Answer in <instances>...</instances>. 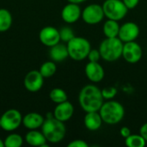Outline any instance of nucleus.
<instances>
[{
    "label": "nucleus",
    "instance_id": "f257e3e1",
    "mask_svg": "<svg viewBox=\"0 0 147 147\" xmlns=\"http://www.w3.org/2000/svg\"><path fill=\"white\" fill-rule=\"evenodd\" d=\"M78 102L80 107L85 112L99 111L104 102L102 90L94 84L85 85L79 92Z\"/></svg>",
    "mask_w": 147,
    "mask_h": 147
},
{
    "label": "nucleus",
    "instance_id": "f03ea898",
    "mask_svg": "<svg viewBox=\"0 0 147 147\" xmlns=\"http://www.w3.org/2000/svg\"><path fill=\"white\" fill-rule=\"evenodd\" d=\"M65 122L59 121L53 115V113H48L47 118L41 126V132L46 137L47 142L57 144L62 141L66 134Z\"/></svg>",
    "mask_w": 147,
    "mask_h": 147
},
{
    "label": "nucleus",
    "instance_id": "7ed1b4c3",
    "mask_svg": "<svg viewBox=\"0 0 147 147\" xmlns=\"http://www.w3.org/2000/svg\"><path fill=\"white\" fill-rule=\"evenodd\" d=\"M100 115L104 123L115 125L122 121L125 115V109L121 103L114 100H107L99 109Z\"/></svg>",
    "mask_w": 147,
    "mask_h": 147
},
{
    "label": "nucleus",
    "instance_id": "20e7f679",
    "mask_svg": "<svg viewBox=\"0 0 147 147\" xmlns=\"http://www.w3.org/2000/svg\"><path fill=\"white\" fill-rule=\"evenodd\" d=\"M123 42L119 37L107 38L103 40L99 47L101 58L108 62H114L122 56Z\"/></svg>",
    "mask_w": 147,
    "mask_h": 147
},
{
    "label": "nucleus",
    "instance_id": "39448f33",
    "mask_svg": "<svg viewBox=\"0 0 147 147\" xmlns=\"http://www.w3.org/2000/svg\"><path fill=\"white\" fill-rule=\"evenodd\" d=\"M69 57L76 61H81L88 57L91 49L90 41L81 36H74L67 42Z\"/></svg>",
    "mask_w": 147,
    "mask_h": 147
},
{
    "label": "nucleus",
    "instance_id": "423d86ee",
    "mask_svg": "<svg viewBox=\"0 0 147 147\" xmlns=\"http://www.w3.org/2000/svg\"><path fill=\"white\" fill-rule=\"evenodd\" d=\"M108 19L121 21L127 14L128 9L122 0H105L102 5Z\"/></svg>",
    "mask_w": 147,
    "mask_h": 147
},
{
    "label": "nucleus",
    "instance_id": "0eeeda50",
    "mask_svg": "<svg viewBox=\"0 0 147 147\" xmlns=\"http://www.w3.org/2000/svg\"><path fill=\"white\" fill-rule=\"evenodd\" d=\"M1 119V128L6 132H12L17 129L22 124V116L17 109H9L5 111Z\"/></svg>",
    "mask_w": 147,
    "mask_h": 147
},
{
    "label": "nucleus",
    "instance_id": "6e6552de",
    "mask_svg": "<svg viewBox=\"0 0 147 147\" xmlns=\"http://www.w3.org/2000/svg\"><path fill=\"white\" fill-rule=\"evenodd\" d=\"M104 11L102 5L92 3L86 6L82 11L81 17L84 22L89 25H96L102 21L104 18Z\"/></svg>",
    "mask_w": 147,
    "mask_h": 147
},
{
    "label": "nucleus",
    "instance_id": "1a4fd4ad",
    "mask_svg": "<svg viewBox=\"0 0 147 147\" xmlns=\"http://www.w3.org/2000/svg\"><path fill=\"white\" fill-rule=\"evenodd\" d=\"M143 51L139 43H137L135 40L125 42L123 44V50H122V56L123 59L130 63V64H135L138 63L141 58H142Z\"/></svg>",
    "mask_w": 147,
    "mask_h": 147
},
{
    "label": "nucleus",
    "instance_id": "9d476101",
    "mask_svg": "<svg viewBox=\"0 0 147 147\" xmlns=\"http://www.w3.org/2000/svg\"><path fill=\"white\" fill-rule=\"evenodd\" d=\"M44 84V77L40 74V71L33 70L27 73L24 78L23 84L27 90L30 92L39 91Z\"/></svg>",
    "mask_w": 147,
    "mask_h": 147
},
{
    "label": "nucleus",
    "instance_id": "9b49d317",
    "mask_svg": "<svg viewBox=\"0 0 147 147\" xmlns=\"http://www.w3.org/2000/svg\"><path fill=\"white\" fill-rule=\"evenodd\" d=\"M39 39L44 46L52 47L60 42L59 30L52 26L45 27L40 31Z\"/></svg>",
    "mask_w": 147,
    "mask_h": 147
},
{
    "label": "nucleus",
    "instance_id": "f8f14e48",
    "mask_svg": "<svg viewBox=\"0 0 147 147\" xmlns=\"http://www.w3.org/2000/svg\"><path fill=\"white\" fill-rule=\"evenodd\" d=\"M140 32V27L135 22H127L120 27L118 37L123 43L134 41L139 37Z\"/></svg>",
    "mask_w": 147,
    "mask_h": 147
},
{
    "label": "nucleus",
    "instance_id": "ddd939ff",
    "mask_svg": "<svg viewBox=\"0 0 147 147\" xmlns=\"http://www.w3.org/2000/svg\"><path fill=\"white\" fill-rule=\"evenodd\" d=\"M84 71L87 78L92 83L101 82L105 76L104 69L99 64V62L89 61V63L85 65Z\"/></svg>",
    "mask_w": 147,
    "mask_h": 147
},
{
    "label": "nucleus",
    "instance_id": "4468645a",
    "mask_svg": "<svg viewBox=\"0 0 147 147\" xmlns=\"http://www.w3.org/2000/svg\"><path fill=\"white\" fill-rule=\"evenodd\" d=\"M82 10L78 3H69L61 11V17L64 22L67 23H74L81 17Z\"/></svg>",
    "mask_w": 147,
    "mask_h": 147
},
{
    "label": "nucleus",
    "instance_id": "2eb2a0df",
    "mask_svg": "<svg viewBox=\"0 0 147 147\" xmlns=\"http://www.w3.org/2000/svg\"><path fill=\"white\" fill-rule=\"evenodd\" d=\"M73 114H74V107L68 101L63 102L61 103H58L53 111L54 117L63 122L69 121L72 117Z\"/></svg>",
    "mask_w": 147,
    "mask_h": 147
},
{
    "label": "nucleus",
    "instance_id": "dca6fc26",
    "mask_svg": "<svg viewBox=\"0 0 147 147\" xmlns=\"http://www.w3.org/2000/svg\"><path fill=\"white\" fill-rule=\"evenodd\" d=\"M44 117L36 112H31L22 117V125L29 130H34L41 127L44 122Z\"/></svg>",
    "mask_w": 147,
    "mask_h": 147
},
{
    "label": "nucleus",
    "instance_id": "f3484780",
    "mask_svg": "<svg viewBox=\"0 0 147 147\" xmlns=\"http://www.w3.org/2000/svg\"><path fill=\"white\" fill-rule=\"evenodd\" d=\"M85 127L90 131H96L98 130L102 124V120L100 115L99 111L93 112H86V115L84 119Z\"/></svg>",
    "mask_w": 147,
    "mask_h": 147
},
{
    "label": "nucleus",
    "instance_id": "a211bd4d",
    "mask_svg": "<svg viewBox=\"0 0 147 147\" xmlns=\"http://www.w3.org/2000/svg\"><path fill=\"white\" fill-rule=\"evenodd\" d=\"M26 142L32 146H48L47 145V139L42 132H39L36 129L30 130L25 136Z\"/></svg>",
    "mask_w": 147,
    "mask_h": 147
},
{
    "label": "nucleus",
    "instance_id": "6ab92c4d",
    "mask_svg": "<svg viewBox=\"0 0 147 147\" xmlns=\"http://www.w3.org/2000/svg\"><path fill=\"white\" fill-rule=\"evenodd\" d=\"M50 57L54 62H61L69 57L67 45L58 43L53 46L50 49Z\"/></svg>",
    "mask_w": 147,
    "mask_h": 147
},
{
    "label": "nucleus",
    "instance_id": "aec40b11",
    "mask_svg": "<svg viewBox=\"0 0 147 147\" xmlns=\"http://www.w3.org/2000/svg\"><path fill=\"white\" fill-rule=\"evenodd\" d=\"M120 27L121 26L118 23V21L108 19V21H106L103 24L102 31L107 38H115L119 35Z\"/></svg>",
    "mask_w": 147,
    "mask_h": 147
},
{
    "label": "nucleus",
    "instance_id": "412c9836",
    "mask_svg": "<svg viewBox=\"0 0 147 147\" xmlns=\"http://www.w3.org/2000/svg\"><path fill=\"white\" fill-rule=\"evenodd\" d=\"M12 25L11 13L6 9H0V32H6Z\"/></svg>",
    "mask_w": 147,
    "mask_h": 147
},
{
    "label": "nucleus",
    "instance_id": "4be33fe9",
    "mask_svg": "<svg viewBox=\"0 0 147 147\" xmlns=\"http://www.w3.org/2000/svg\"><path fill=\"white\" fill-rule=\"evenodd\" d=\"M49 97H50L52 102H55L57 104L58 103H61L63 102H65L68 99L66 92L64 90L60 89V88H54V89H53L50 91Z\"/></svg>",
    "mask_w": 147,
    "mask_h": 147
},
{
    "label": "nucleus",
    "instance_id": "5701e85b",
    "mask_svg": "<svg viewBox=\"0 0 147 147\" xmlns=\"http://www.w3.org/2000/svg\"><path fill=\"white\" fill-rule=\"evenodd\" d=\"M39 71H40V74L44 77V78H51L52 76H53L55 74V72L57 71V66H56L54 61H47L41 65Z\"/></svg>",
    "mask_w": 147,
    "mask_h": 147
},
{
    "label": "nucleus",
    "instance_id": "b1692460",
    "mask_svg": "<svg viewBox=\"0 0 147 147\" xmlns=\"http://www.w3.org/2000/svg\"><path fill=\"white\" fill-rule=\"evenodd\" d=\"M125 144L129 147H144L146 141L140 134H131L126 138Z\"/></svg>",
    "mask_w": 147,
    "mask_h": 147
},
{
    "label": "nucleus",
    "instance_id": "393cba45",
    "mask_svg": "<svg viewBox=\"0 0 147 147\" xmlns=\"http://www.w3.org/2000/svg\"><path fill=\"white\" fill-rule=\"evenodd\" d=\"M3 143L5 147H20L23 144V139L17 134H11L5 138Z\"/></svg>",
    "mask_w": 147,
    "mask_h": 147
},
{
    "label": "nucleus",
    "instance_id": "a878e982",
    "mask_svg": "<svg viewBox=\"0 0 147 147\" xmlns=\"http://www.w3.org/2000/svg\"><path fill=\"white\" fill-rule=\"evenodd\" d=\"M59 35H60V40L64 42H68L70 41L74 36V32L72 29L69 27H64L59 30Z\"/></svg>",
    "mask_w": 147,
    "mask_h": 147
},
{
    "label": "nucleus",
    "instance_id": "bb28decb",
    "mask_svg": "<svg viewBox=\"0 0 147 147\" xmlns=\"http://www.w3.org/2000/svg\"><path fill=\"white\" fill-rule=\"evenodd\" d=\"M102 94L104 100H112L117 94V90L115 87H107L102 90Z\"/></svg>",
    "mask_w": 147,
    "mask_h": 147
},
{
    "label": "nucleus",
    "instance_id": "cd10ccee",
    "mask_svg": "<svg viewBox=\"0 0 147 147\" xmlns=\"http://www.w3.org/2000/svg\"><path fill=\"white\" fill-rule=\"evenodd\" d=\"M87 58H88L89 61L98 62L100 60V59H102L100 52H99V49H90Z\"/></svg>",
    "mask_w": 147,
    "mask_h": 147
},
{
    "label": "nucleus",
    "instance_id": "c85d7f7f",
    "mask_svg": "<svg viewBox=\"0 0 147 147\" xmlns=\"http://www.w3.org/2000/svg\"><path fill=\"white\" fill-rule=\"evenodd\" d=\"M68 147H89V145L83 140H75L68 144Z\"/></svg>",
    "mask_w": 147,
    "mask_h": 147
},
{
    "label": "nucleus",
    "instance_id": "c756f323",
    "mask_svg": "<svg viewBox=\"0 0 147 147\" xmlns=\"http://www.w3.org/2000/svg\"><path fill=\"white\" fill-rule=\"evenodd\" d=\"M128 9H134L140 3V0H122Z\"/></svg>",
    "mask_w": 147,
    "mask_h": 147
},
{
    "label": "nucleus",
    "instance_id": "7c9ffc66",
    "mask_svg": "<svg viewBox=\"0 0 147 147\" xmlns=\"http://www.w3.org/2000/svg\"><path fill=\"white\" fill-rule=\"evenodd\" d=\"M120 134H121V135L123 138H125V139L127 138L128 136H130V135L132 134L130 128H128L127 127H121V128L120 129Z\"/></svg>",
    "mask_w": 147,
    "mask_h": 147
},
{
    "label": "nucleus",
    "instance_id": "2f4dec72",
    "mask_svg": "<svg viewBox=\"0 0 147 147\" xmlns=\"http://www.w3.org/2000/svg\"><path fill=\"white\" fill-rule=\"evenodd\" d=\"M140 134L145 139V140L147 143V122L141 126V127L140 129Z\"/></svg>",
    "mask_w": 147,
    "mask_h": 147
},
{
    "label": "nucleus",
    "instance_id": "473e14b6",
    "mask_svg": "<svg viewBox=\"0 0 147 147\" xmlns=\"http://www.w3.org/2000/svg\"><path fill=\"white\" fill-rule=\"evenodd\" d=\"M69 3H78V4H79V3H84V2H85V1H87V0H67Z\"/></svg>",
    "mask_w": 147,
    "mask_h": 147
},
{
    "label": "nucleus",
    "instance_id": "72a5a7b5",
    "mask_svg": "<svg viewBox=\"0 0 147 147\" xmlns=\"http://www.w3.org/2000/svg\"><path fill=\"white\" fill-rule=\"evenodd\" d=\"M0 147H4V143H3V140H2L0 139Z\"/></svg>",
    "mask_w": 147,
    "mask_h": 147
},
{
    "label": "nucleus",
    "instance_id": "f704fd0d",
    "mask_svg": "<svg viewBox=\"0 0 147 147\" xmlns=\"http://www.w3.org/2000/svg\"><path fill=\"white\" fill-rule=\"evenodd\" d=\"M0 128H1V119H0Z\"/></svg>",
    "mask_w": 147,
    "mask_h": 147
},
{
    "label": "nucleus",
    "instance_id": "c9c22d12",
    "mask_svg": "<svg viewBox=\"0 0 147 147\" xmlns=\"http://www.w3.org/2000/svg\"><path fill=\"white\" fill-rule=\"evenodd\" d=\"M146 109H147V105H146Z\"/></svg>",
    "mask_w": 147,
    "mask_h": 147
}]
</instances>
